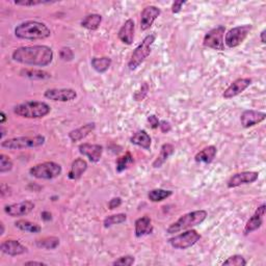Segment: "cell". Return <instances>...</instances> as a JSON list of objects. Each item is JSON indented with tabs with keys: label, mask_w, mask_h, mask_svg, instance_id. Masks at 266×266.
<instances>
[{
	"label": "cell",
	"mask_w": 266,
	"mask_h": 266,
	"mask_svg": "<svg viewBox=\"0 0 266 266\" xmlns=\"http://www.w3.org/2000/svg\"><path fill=\"white\" fill-rule=\"evenodd\" d=\"M53 57V50L46 45L22 46L12 53L13 60L30 67H47L52 63Z\"/></svg>",
	"instance_id": "cell-1"
},
{
	"label": "cell",
	"mask_w": 266,
	"mask_h": 266,
	"mask_svg": "<svg viewBox=\"0 0 266 266\" xmlns=\"http://www.w3.org/2000/svg\"><path fill=\"white\" fill-rule=\"evenodd\" d=\"M15 36L21 40H46L51 36V30L45 23L30 20L15 27Z\"/></svg>",
	"instance_id": "cell-2"
},
{
	"label": "cell",
	"mask_w": 266,
	"mask_h": 266,
	"mask_svg": "<svg viewBox=\"0 0 266 266\" xmlns=\"http://www.w3.org/2000/svg\"><path fill=\"white\" fill-rule=\"evenodd\" d=\"M208 213L206 210H194L188 213L183 214L175 222L168 227L167 232L169 234H175L181 231L192 229L193 227L199 226L207 219Z\"/></svg>",
	"instance_id": "cell-3"
},
{
	"label": "cell",
	"mask_w": 266,
	"mask_h": 266,
	"mask_svg": "<svg viewBox=\"0 0 266 266\" xmlns=\"http://www.w3.org/2000/svg\"><path fill=\"white\" fill-rule=\"evenodd\" d=\"M50 111L51 107L42 101H26L14 107V114L25 119H42Z\"/></svg>",
	"instance_id": "cell-4"
},
{
	"label": "cell",
	"mask_w": 266,
	"mask_h": 266,
	"mask_svg": "<svg viewBox=\"0 0 266 266\" xmlns=\"http://www.w3.org/2000/svg\"><path fill=\"white\" fill-rule=\"evenodd\" d=\"M156 36L154 34L148 35L144 40H142V42L134 49L128 61V68L130 71L136 70L142 63H144L146 58L151 53L152 46L154 44Z\"/></svg>",
	"instance_id": "cell-5"
},
{
	"label": "cell",
	"mask_w": 266,
	"mask_h": 266,
	"mask_svg": "<svg viewBox=\"0 0 266 266\" xmlns=\"http://www.w3.org/2000/svg\"><path fill=\"white\" fill-rule=\"evenodd\" d=\"M46 138L44 135H35V136H20L8 138L1 141V147L7 150H25L39 148L45 144Z\"/></svg>",
	"instance_id": "cell-6"
},
{
	"label": "cell",
	"mask_w": 266,
	"mask_h": 266,
	"mask_svg": "<svg viewBox=\"0 0 266 266\" xmlns=\"http://www.w3.org/2000/svg\"><path fill=\"white\" fill-rule=\"evenodd\" d=\"M63 173L61 166L54 161H46L39 163L29 169V174L37 179L52 180L59 177Z\"/></svg>",
	"instance_id": "cell-7"
},
{
	"label": "cell",
	"mask_w": 266,
	"mask_h": 266,
	"mask_svg": "<svg viewBox=\"0 0 266 266\" xmlns=\"http://www.w3.org/2000/svg\"><path fill=\"white\" fill-rule=\"evenodd\" d=\"M201 238L202 236L200 233L193 229H188L170 238L168 242L171 244L172 248L176 250H187L196 244Z\"/></svg>",
	"instance_id": "cell-8"
},
{
	"label": "cell",
	"mask_w": 266,
	"mask_h": 266,
	"mask_svg": "<svg viewBox=\"0 0 266 266\" xmlns=\"http://www.w3.org/2000/svg\"><path fill=\"white\" fill-rule=\"evenodd\" d=\"M252 28L253 26L251 24H244L231 28L226 34V37H224V44L229 48L238 47L244 42V40L248 38Z\"/></svg>",
	"instance_id": "cell-9"
},
{
	"label": "cell",
	"mask_w": 266,
	"mask_h": 266,
	"mask_svg": "<svg viewBox=\"0 0 266 266\" xmlns=\"http://www.w3.org/2000/svg\"><path fill=\"white\" fill-rule=\"evenodd\" d=\"M224 33H226V27L220 25L216 28L210 29L209 32L204 36L203 45L213 50L224 51Z\"/></svg>",
	"instance_id": "cell-10"
},
{
	"label": "cell",
	"mask_w": 266,
	"mask_h": 266,
	"mask_svg": "<svg viewBox=\"0 0 266 266\" xmlns=\"http://www.w3.org/2000/svg\"><path fill=\"white\" fill-rule=\"evenodd\" d=\"M44 97L54 102H70L77 98V93L73 89H49L44 93Z\"/></svg>",
	"instance_id": "cell-11"
},
{
	"label": "cell",
	"mask_w": 266,
	"mask_h": 266,
	"mask_svg": "<svg viewBox=\"0 0 266 266\" xmlns=\"http://www.w3.org/2000/svg\"><path fill=\"white\" fill-rule=\"evenodd\" d=\"M36 205L32 201H22L20 203L11 204V205L4 206V212L7 216L12 218H20L26 217L35 209Z\"/></svg>",
	"instance_id": "cell-12"
},
{
	"label": "cell",
	"mask_w": 266,
	"mask_h": 266,
	"mask_svg": "<svg viewBox=\"0 0 266 266\" xmlns=\"http://www.w3.org/2000/svg\"><path fill=\"white\" fill-rule=\"evenodd\" d=\"M259 178V173L257 172H241L231 176L227 182L228 188H236L244 184H252Z\"/></svg>",
	"instance_id": "cell-13"
},
{
	"label": "cell",
	"mask_w": 266,
	"mask_h": 266,
	"mask_svg": "<svg viewBox=\"0 0 266 266\" xmlns=\"http://www.w3.org/2000/svg\"><path fill=\"white\" fill-rule=\"evenodd\" d=\"M253 83L251 78H238L234 80L233 83L224 89L222 93V98L226 100H230L234 97H237L238 95L242 94L243 91L247 89Z\"/></svg>",
	"instance_id": "cell-14"
},
{
	"label": "cell",
	"mask_w": 266,
	"mask_h": 266,
	"mask_svg": "<svg viewBox=\"0 0 266 266\" xmlns=\"http://www.w3.org/2000/svg\"><path fill=\"white\" fill-rule=\"evenodd\" d=\"M265 211H266L265 204H262L261 206L256 209L255 213L249 219L247 223H245V227L243 229L244 236H248L249 234L261 228V226L263 224V218L265 216Z\"/></svg>",
	"instance_id": "cell-15"
},
{
	"label": "cell",
	"mask_w": 266,
	"mask_h": 266,
	"mask_svg": "<svg viewBox=\"0 0 266 266\" xmlns=\"http://www.w3.org/2000/svg\"><path fill=\"white\" fill-rule=\"evenodd\" d=\"M161 15V9L155 5H149L140 13V29L142 32L150 29L155 20Z\"/></svg>",
	"instance_id": "cell-16"
},
{
	"label": "cell",
	"mask_w": 266,
	"mask_h": 266,
	"mask_svg": "<svg viewBox=\"0 0 266 266\" xmlns=\"http://www.w3.org/2000/svg\"><path fill=\"white\" fill-rule=\"evenodd\" d=\"M266 119V114L263 111H258V110H253V109H248L244 110L241 116H240V123L241 126L245 129L254 127L256 125L260 124L261 122H263Z\"/></svg>",
	"instance_id": "cell-17"
},
{
	"label": "cell",
	"mask_w": 266,
	"mask_h": 266,
	"mask_svg": "<svg viewBox=\"0 0 266 266\" xmlns=\"http://www.w3.org/2000/svg\"><path fill=\"white\" fill-rule=\"evenodd\" d=\"M79 153L89 158L90 162H99L102 154H103V147L98 144H89V142H84L80 144L78 147Z\"/></svg>",
	"instance_id": "cell-18"
},
{
	"label": "cell",
	"mask_w": 266,
	"mask_h": 266,
	"mask_svg": "<svg viewBox=\"0 0 266 266\" xmlns=\"http://www.w3.org/2000/svg\"><path fill=\"white\" fill-rule=\"evenodd\" d=\"M0 251L7 256H11V257H16V256L27 253V248L18 240L7 239L0 244Z\"/></svg>",
	"instance_id": "cell-19"
},
{
	"label": "cell",
	"mask_w": 266,
	"mask_h": 266,
	"mask_svg": "<svg viewBox=\"0 0 266 266\" xmlns=\"http://www.w3.org/2000/svg\"><path fill=\"white\" fill-rule=\"evenodd\" d=\"M134 33H135V23L132 19H128L120 28L118 33V38L123 44L132 45L133 40H134Z\"/></svg>",
	"instance_id": "cell-20"
},
{
	"label": "cell",
	"mask_w": 266,
	"mask_h": 266,
	"mask_svg": "<svg viewBox=\"0 0 266 266\" xmlns=\"http://www.w3.org/2000/svg\"><path fill=\"white\" fill-rule=\"evenodd\" d=\"M134 233L137 238L153 233V224L152 220L148 216L141 217L135 221L134 223Z\"/></svg>",
	"instance_id": "cell-21"
},
{
	"label": "cell",
	"mask_w": 266,
	"mask_h": 266,
	"mask_svg": "<svg viewBox=\"0 0 266 266\" xmlns=\"http://www.w3.org/2000/svg\"><path fill=\"white\" fill-rule=\"evenodd\" d=\"M88 162L84 158H76L72 165H71L70 171L68 173V177L70 180H78L88 170Z\"/></svg>",
	"instance_id": "cell-22"
},
{
	"label": "cell",
	"mask_w": 266,
	"mask_h": 266,
	"mask_svg": "<svg viewBox=\"0 0 266 266\" xmlns=\"http://www.w3.org/2000/svg\"><path fill=\"white\" fill-rule=\"evenodd\" d=\"M95 128H96V124L94 122L88 123V124H86L84 126L70 131L68 136L73 142H76V141H79L81 139L86 138L89 134V133H91L95 130Z\"/></svg>",
	"instance_id": "cell-23"
},
{
	"label": "cell",
	"mask_w": 266,
	"mask_h": 266,
	"mask_svg": "<svg viewBox=\"0 0 266 266\" xmlns=\"http://www.w3.org/2000/svg\"><path fill=\"white\" fill-rule=\"evenodd\" d=\"M175 153V147L172 144H163L160 148L159 155L156 157V159L153 161L152 167L154 169L161 168L165 163L168 161V159Z\"/></svg>",
	"instance_id": "cell-24"
},
{
	"label": "cell",
	"mask_w": 266,
	"mask_h": 266,
	"mask_svg": "<svg viewBox=\"0 0 266 266\" xmlns=\"http://www.w3.org/2000/svg\"><path fill=\"white\" fill-rule=\"evenodd\" d=\"M130 141L132 145L138 146L142 149L149 151L152 144V138L146 130H138L130 137Z\"/></svg>",
	"instance_id": "cell-25"
},
{
	"label": "cell",
	"mask_w": 266,
	"mask_h": 266,
	"mask_svg": "<svg viewBox=\"0 0 266 266\" xmlns=\"http://www.w3.org/2000/svg\"><path fill=\"white\" fill-rule=\"evenodd\" d=\"M218 154V149L216 146H208L197 153L194 160L198 163H211Z\"/></svg>",
	"instance_id": "cell-26"
},
{
	"label": "cell",
	"mask_w": 266,
	"mask_h": 266,
	"mask_svg": "<svg viewBox=\"0 0 266 266\" xmlns=\"http://www.w3.org/2000/svg\"><path fill=\"white\" fill-rule=\"evenodd\" d=\"M102 20L103 19H102V16L99 14H89L83 19L81 26L88 30H90V32H95V30L100 27Z\"/></svg>",
	"instance_id": "cell-27"
},
{
	"label": "cell",
	"mask_w": 266,
	"mask_h": 266,
	"mask_svg": "<svg viewBox=\"0 0 266 266\" xmlns=\"http://www.w3.org/2000/svg\"><path fill=\"white\" fill-rule=\"evenodd\" d=\"M112 64V60L108 56H101V57H94L90 61V65L96 72L102 74L105 73L106 71L110 68Z\"/></svg>",
	"instance_id": "cell-28"
},
{
	"label": "cell",
	"mask_w": 266,
	"mask_h": 266,
	"mask_svg": "<svg viewBox=\"0 0 266 266\" xmlns=\"http://www.w3.org/2000/svg\"><path fill=\"white\" fill-rule=\"evenodd\" d=\"M15 227L18 228L19 230L24 231V232H28V233H33V234H37L42 231V227L40 226V224L33 222L27 220H19L17 222H15Z\"/></svg>",
	"instance_id": "cell-29"
},
{
	"label": "cell",
	"mask_w": 266,
	"mask_h": 266,
	"mask_svg": "<svg viewBox=\"0 0 266 266\" xmlns=\"http://www.w3.org/2000/svg\"><path fill=\"white\" fill-rule=\"evenodd\" d=\"M60 243V240L56 236H48L36 240V245L39 249L44 250H55Z\"/></svg>",
	"instance_id": "cell-30"
},
{
	"label": "cell",
	"mask_w": 266,
	"mask_h": 266,
	"mask_svg": "<svg viewBox=\"0 0 266 266\" xmlns=\"http://www.w3.org/2000/svg\"><path fill=\"white\" fill-rule=\"evenodd\" d=\"M20 74L24 77L37 80H45L51 77V75L48 72H45V71L39 69H23L21 72H20Z\"/></svg>",
	"instance_id": "cell-31"
},
{
	"label": "cell",
	"mask_w": 266,
	"mask_h": 266,
	"mask_svg": "<svg viewBox=\"0 0 266 266\" xmlns=\"http://www.w3.org/2000/svg\"><path fill=\"white\" fill-rule=\"evenodd\" d=\"M173 194L172 190L161 189V188H155L152 189L148 192V199L153 203H158L163 200H167Z\"/></svg>",
	"instance_id": "cell-32"
},
{
	"label": "cell",
	"mask_w": 266,
	"mask_h": 266,
	"mask_svg": "<svg viewBox=\"0 0 266 266\" xmlns=\"http://www.w3.org/2000/svg\"><path fill=\"white\" fill-rule=\"evenodd\" d=\"M127 221V216L125 213H118V214H112V216H108L104 219L103 224L104 228H110L115 224H120L125 222Z\"/></svg>",
	"instance_id": "cell-33"
},
{
	"label": "cell",
	"mask_w": 266,
	"mask_h": 266,
	"mask_svg": "<svg viewBox=\"0 0 266 266\" xmlns=\"http://www.w3.org/2000/svg\"><path fill=\"white\" fill-rule=\"evenodd\" d=\"M134 162V160H133V157L131 155L130 152H127L125 155H123L121 157H119L117 159V162H116V166H117V172L118 173H122L124 172L125 170L128 169V167L131 165V163Z\"/></svg>",
	"instance_id": "cell-34"
},
{
	"label": "cell",
	"mask_w": 266,
	"mask_h": 266,
	"mask_svg": "<svg viewBox=\"0 0 266 266\" xmlns=\"http://www.w3.org/2000/svg\"><path fill=\"white\" fill-rule=\"evenodd\" d=\"M222 265L228 266H245L247 265V260L244 259L243 256L241 255H233L229 257L227 260L222 262Z\"/></svg>",
	"instance_id": "cell-35"
},
{
	"label": "cell",
	"mask_w": 266,
	"mask_h": 266,
	"mask_svg": "<svg viewBox=\"0 0 266 266\" xmlns=\"http://www.w3.org/2000/svg\"><path fill=\"white\" fill-rule=\"evenodd\" d=\"M14 163L12 159L5 154H0V173L4 174L13 170Z\"/></svg>",
	"instance_id": "cell-36"
},
{
	"label": "cell",
	"mask_w": 266,
	"mask_h": 266,
	"mask_svg": "<svg viewBox=\"0 0 266 266\" xmlns=\"http://www.w3.org/2000/svg\"><path fill=\"white\" fill-rule=\"evenodd\" d=\"M149 85L147 84V83H144V84H142L141 86H140V88H139V89H137L136 91H135V93L134 94H133V99H134L135 101H137V102H140V101H142V100H144L146 97H147V95H148V93H149Z\"/></svg>",
	"instance_id": "cell-37"
},
{
	"label": "cell",
	"mask_w": 266,
	"mask_h": 266,
	"mask_svg": "<svg viewBox=\"0 0 266 266\" xmlns=\"http://www.w3.org/2000/svg\"><path fill=\"white\" fill-rule=\"evenodd\" d=\"M55 1H46V0H20V1H14L16 5L22 6H36L41 4H51Z\"/></svg>",
	"instance_id": "cell-38"
},
{
	"label": "cell",
	"mask_w": 266,
	"mask_h": 266,
	"mask_svg": "<svg viewBox=\"0 0 266 266\" xmlns=\"http://www.w3.org/2000/svg\"><path fill=\"white\" fill-rule=\"evenodd\" d=\"M135 258L133 256L126 255V256H122L119 259L112 262V265H120V266H131L134 264Z\"/></svg>",
	"instance_id": "cell-39"
},
{
	"label": "cell",
	"mask_w": 266,
	"mask_h": 266,
	"mask_svg": "<svg viewBox=\"0 0 266 266\" xmlns=\"http://www.w3.org/2000/svg\"><path fill=\"white\" fill-rule=\"evenodd\" d=\"M59 57L64 61H71L74 58L73 50L69 47H63L59 50Z\"/></svg>",
	"instance_id": "cell-40"
},
{
	"label": "cell",
	"mask_w": 266,
	"mask_h": 266,
	"mask_svg": "<svg viewBox=\"0 0 266 266\" xmlns=\"http://www.w3.org/2000/svg\"><path fill=\"white\" fill-rule=\"evenodd\" d=\"M148 123L150 124V127L152 129H157V128H159L160 121L158 120V118L155 115H151V116L148 117Z\"/></svg>",
	"instance_id": "cell-41"
},
{
	"label": "cell",
	"mask_w": 266,
	"mask_h": 266,
	"mask_svg": "<svg viewBox=\"0 0 266 266\" xmlns=\"http://www.w3.org/2000/svg\"><path fill=\"white\" fill-rule=\"evenodd\" d=\"M186 3V1H183V0H178V1L173 2L172 4V13L173 14H178L181 12L182 6Z\"/></svg>",
	"instance_id": "cell-42"
},
{
	"label": "cell",
	"mask_w": 266,
	"mask_h": 266,
	"mask_svg": "<svg viewBox=\"0 0 266 266\" xmlns=\"http://www.w3.org/2000/svg\"><path fill=\"white\" fill-rule=\"evenodd\" d=\"M122 205V199L120 197L117 198H112L109 202H108V209L114 210L118 207H120Z\"/></svg>",
	"instance_id": "cell-43"
},
{
	"label": "cell",
	"mask_w": 266,
	"mask_h": 266,
	"mask_svg": "<svg viewBox=\"0 0 266 266\" xmlns=\"http://www.w3.org/2000/svg\"><path fill=\"white\" fill-rule=\"evenodd\" d=\"M159 128L162 133H169L172 130V126L169 122L167 121H160V125Z\"/></svg>",
	"instance_id": "cell-44"
},
{
	"label": "cell",
	"mask_w": 266,
	"mask_h": 266,
	"mask_svg": "<svg viewBox=\"0 0 266 266\" xmlns=\"http://www.w3.org/2000/svg\"><path fill=\"white\" fill-rule=\"evenodd\" d=\"M41 218H42V220L45 222H49L52 220V216H51V213L48 211H44L41 213Z\"/></svg>",
	"instance_id": "cell-45"
},
{
	"label": "cell",
	"mask_w": 266,
	"mask_h": 266,
	"mask_svg": "<svg viewBox=\"0 0 266 266\" xmlns=\"http://www.w3.org/2000/svg\"><path fill=\"white\" fill-rule=\"evenodd\" d=\"M7 118H6V115H5V112L4 111H1L0 112V124L3 125L4 123L6 122Z\"/></svg>",
	"instance_id": "cell-46"
},
{
	"label": "cell",
	"mask_w": 266,
	"mask_h": 266,
	"mask_svg": "<svg viewBox=\"0 0 266 266\" xmlns=\"http://www.w3.org/2000/svg\"><path fill=\"white\" fill-rule=\"evenodd\" d=\"M24 265H47V264L41 261H27L24 263Z\"/></svg>",
	"instance_id": "cell-47"
},
{
	"label": "cell",
	"mask_w": 266,
	"mask_h": 266,
	"mask_svg": "<svg viewBox=\"0 0 266 266\" xmlns=\"http://www.w3.org/2000/svg\"><path fill=\"white\" fill-rule=\"evenodd\" d=\"M265 35H266V30H262L261 34H260V40H261V43L262 44H265L266 43V40H265Z\"/></svg>",
	"instance_id": "cell-48"
},
{
	"label": "cell",
	"mask_w": 266,
	"mask_h": 266,
	"mask_svg": "<svg viewBox=\"0 0 266 266\" xmlns=\"http://www.w3.org/2000/svg\"><path fill=\"white\" fill-rule=\"evenodd\" d=\"M0 227H1V232H0V235H3L4 234V223L3 222L0 223Z\"/></svg>",
	"instance_id": "cell-49"
}]
</instances>
